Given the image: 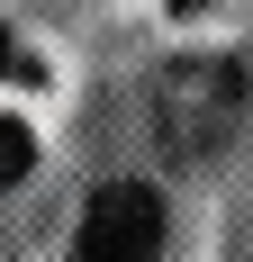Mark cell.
I'll return each instance as SVG.
<instances>
[{
	"label": "cell",
	"instance_id": "6da1fadb",
	"mask_svg": "<svg viewBox=\"0 0 253 262\" xmlns=\"http://www.w3.org/2000/svg\"><path fill=\"white\" fill-rule=\"evenodd\" d=\"M235 127H244V63L235 54H181L154 81V136L172 163H208Z\"/></svg>",
	"mask_w": 253,
	"mask_h": 262
},
{
	"label": "cell",
	"instance_id": "7a4b0ae2",
	"mask_svg": "<svg viewBox=\"0 0 253 262\" xmlns=\"http://www.w3.org/2000/svg\"><path fill=\"white\" fill-rule=\"evenodd\" d=\"M73 262H163V190L154 181H100L73 226Z\"/></svg>",
	"mask_w": 253,
	"mask_h": 262
},
{
	"label": "cell",
	"instance_id": "3957f363",
	"mask_svg": "<svg viewBox=\"0 0 253 262\" xmlns=\"http://www.w3.org/2000/svg\"><path fill=\"white\" fill-rule=\"evenodd\" d=\"M27 163H36V136H27L18 118H0V190H9V181H27Z\"/></svg>",
	"mask_w": 253,
	"mask_h": 262
},
{
	"label": "cell",
	"instance_id": "277c9868",
	"mask_svg": "<svg viewBox=\"0 0 253 262\" xmlns=\"http://www.w3.org/2000/svg\"><path fill=\"white\" fill-rule=\"evenodd\" d=\"M0 63H9V27H0Z\"/></svg>",
	"mask_w": 253,
	"mask_h": 262
},
{
	"label": "cell",
	"instance_id": "5b68a950",
	"mask_svg": "<svg viewBox=\"0 0 253 262\" xmlns=\"http://www.w3.org/2000/svg\"><path fill=\"white\" fill-rule=\"evenodd\" d=\"M172 9H199V0H172Z\"/></svg>",
	"mask_w": 253,
	"mask_h": 262
}]
</instances>
